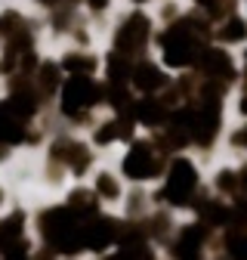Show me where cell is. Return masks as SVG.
Returning a JSON list of instances; mask_svg holds the SVG:
<instances>
[{
	"mask_svg": "<svg viewBox=\"0 0 247 260\" xmlns=\"http://www.w3.org/2000/svg\"><path fill=\"white\" fill-rule=\"evenodd\" d=\"M195 186H198L195 168H192L185 158H176V161H173V168H170V177H167V189H164V195H167L173 205H185V202H189V195L195 192Z\"/></svg>",
	"mask_w": 247,
	"mask_h": 260,
	"instance_id": "6da1fadb",
	"label": "cell"
},
{
	"mask_svg": "<svg viewBox=\"0 0 247 260\" xmlns=\"http://www.w3.org/2000/svg\"><path fill=\"white\" fill-rule=\"evenodd\" d=\"M96 96H99L96 84H93L87 75H74L65 84V90H62V106H65L68 115H77L80 109H90L93 103H96Z\"/></svg>",
	"mask_w": 247,
	"mask_h": 260,
	"instance_id": "7a4b0ae2",
	"label": "cell"
},
{
	"mask_svg": "<svg viewBox=\"0 0 247 260\" xmlns=\"http://www.w3.org/2000/svg\"><path fill=\"white\" fill-rule=\"evenodd\" d=\"M195 53H198V44L192 41L189 31L173 28V31L164 35V59H167V65H176V69L179 65H189L195 59Z\"/></svg>",
	"mask_w": 247,
	"mask_h": 260,
	"instance_id": "3957f363",
	"label": "cell"
},
{
	"mask_svg": "<svg viewBox=\"0 0 247 260\" xmlns=\"http://www.w3.org/2000/svg\"><path fill=\"white\" fill-rule=\"evenodd\" d=\"M124 171H127V177H133V180H145V177H151L154 174V161H151V152H148V146H133L130 149V155L124 158Z\"/></svg>",
	"mask_w": 247,
	"mask_h": 260,
	"instance_id": "277c9868",
	"label": "cell"
},
{
	"mask_svg": "<svg viewBox=\"0 0 247 260\" xmlns=\"http://www.w3.org/2000/svg\"><path fill=\"white\" fill-rule=\"evenodd\" d=\"M145 35H148V22H145L142 16H133V19L127 22V28L120 31L117 44H120V47H139V44L145 41Z\"/></svg>",
	"mask_w": 247,
	"mask_h": 260,
	"instance_id": "5b68a950",
	"label": "cell"
},
{
	"mask_svg": "<svg viewBox=\"0 0 247 260\" xmlns=\"http://www.w3.org/2000/svg\"><path fill=\"white\" fill-rule=\"evenodd\" d=\"M133 81H136V87H139V90H158V87L164 84L161 72L154 69V65H148V62L136 65V72H133Z\"/></svg>",
	"mask_w": 247,
	"mask_h": 260,
	"instance_id": "8992f818",
	"label": "cell"
},
{
	"mask_svg": "<svg viewBox=\"0 0 247 260\" xmlns=\"http://www.w3.org/2000/svg\"><path fill=\"white\" fill-rule=\"evenodd\" d=\"M204 69H207L210 75L229 78V75H232V59H229L223 50H207V53H204Z\"/></svg>",
	"mask_w": 247,
	"mask_h": 260,
	"instance_id": "52a82bcc",
	"label": "cell"
},
{
	"mask_svg": "<svg viewBox=\"0 0 247 260\" xmlns=\"http://www.w3.org/2000/svg\"><path fill=\"white\" fill-rule=\"evenodd\" d=\"M22 140V127L16 121V115L4 106L0 109V143H19Z\"/></svg>",
	"mask_w": 247,
	"mask_h": 260,
	"instance_id": "ba28073f",
	"label": "cell"
},
{
	"mask_svg": "<svg viewBox=\"0 0 247 260\" xmlns=\"http://www.w3.org/2000/svg\"><path fill=\"white\" fill-rule=\"evenodd\" d=\"M19 236H22V217H10V220L0 223V245L4 248L19 242Z\"/></svg>",
	"mask_w": 247,
	"mask_h": 260,
	"instance_id": "9c48e42d",
	"label": "cell"
},
{
	"mask_svg": "<svg viewBox=\"0 0 247 260\" xmlns=\"http://www.w3.org/2000/svg\"><path fill=\"white\" fill-rule=\"evenodd\" d=\"M198 245H201V230H195V226H192V230H185L182 239H179V254L192 260L195 251H198Z\"/></svg>",
	"mask_w": 247,
	"mask_h": 260,
	"instance_id": "30bf717a",
	"label": "cell"
},
{
	"mask_svg": "<svg viewBox=\"0 0 247 260\" xmlns=\"http://www.w3.org/2000/svg\"><path fill=\"white\" fill-rule=\"evenodd\" d=\"M161 106L154 103V100H145V103H139V109H136V118L142 121V124H158L161 121Z\"/></svg>",
	"mask_w": 247,
	"mask_h": 260,
	"instance_id": "8fae6325",
	"label": "cell"
},
{
	"mask_svg": "<svg viewBox=\"0 0 247 260\" xmlns=\"http://www.w3.org/2000/svg\"><path fill=\"white\" fill-rule=\"evenodd\" d=\"M229 254H232V260H247V233L229 236Z\"/></svg>",
	"mask_w": 247,
	"mask_h": 260,
	"instance_id": "7c38bea8",
	"label": "cell"
},
{
	"mask_svg": "<svg viewBox=\"0 0 247 260\" xmlns=\"http://www.w3.org/2000/svg\"><path fill=\"white\" fill-rule=\"evenodd\" d=\"M220 38H223V41H244V38H247V28H244L241 19H229L226 28L220 31Z\"/></svg>",
	"mask_w": 247,
	"mask_h": 260,
	"instance_id": "4fadbf2b",
	"label": "cell"
},
{
	"mask_svg": "<svg viewBox=\"0 0 247 260\" xmlns=\"http://www.w3.org/2000/svg\"><path fill=\"white\" fill-rule=\"evenodd\" d=\"M65 69L68 72H93V59H84V56H68L65 59Z\"/></svg>",
	"mask_w": 247,
	"mask_h": 260,
	"instance_id": "5bb4252c",
	"label": "cell"
},
{
	"mask_svg": "<svg viewBox=\"0 0 247 260\" xmlns=\"http://www.w3.org/2000/svg\"><path fill=\"white\" fill-rule=\"evenodd\" d=\"M96 189H99V192L105 195V199H114V195H117V183H114V180H111L108 174H102V177H99Z\"/></svg>",
	"mask_w": 247,
	"mask_h": 260,
	"instance_id": "9a60e30c",
	"label": "cell"
},
{
	"mask_svg": "<svg viewBox=\"0 0 247 260\" xmlns=\"http://www.w3.org/2000/svg\"><path fill=\"white\" fill-rule=\"evenodd\" d=\"M4 260H28V248H25L22 242H13V245H7Z\"/></svg>",
	"mask_w": 247,
	"mask_h": 260,
	"instance_id": "2e32d148",
	"label": "cell"
},
{
	"mask_svg": "<svg viewBox=\"0 0 247 260\" xmlns=\"http://www.w3.org/2000/svg\"><path fill=\"white\" fill-rule=\"evenodd\" d=\"M216 183H220V189H226V192H232V189L238 186L235 174H229V171H223V174H220V180H216Z\"/></svg>",
	"mask_w": 247,
	"mask_h": 260,
	"instance_id": "e0dca14e",
	"label": "cell"
},
{
	"mask_svg": "<svg viewBox=\"0 0 247 260\" xmlns=\"http://www.w3.org/2000/svg\"><path fill=\"white\" fill-rule=\"evenodd\" d=\"M114 127H117V124H105L99 134H96V140H99V143H111V140L117 137V130H114Z\"/></svg>",
	"mask_w": 247,
	"mask_h": 260,
	"instance_id": "ac0fdd59",
	"label": "cell"
},
{
	"mask_svg": "<svg viewBox=\"0 0 247 260\" xmlns=\"http://www.w3.org/2000/svg\"><path fill=\"white\" fill-rule=\"evenodd\" d=\"M235 143H241V146H247V127H244V130H241V134L235 137Z\"/></svg>",
	"mask_w": 247,
	"mask_h": 260,
	"instance_id": "d6986e66",
	"label": "cell"
},
{
	"mask_svg": "<svg viewBox=\"0 0 247 260\" xmlns=\"http://www.w3.org/2000/svg\"><path fill=\"white\" fill-rule=\"evenodd\" d=\"M241 109H244V112H247V96H244V103H241Z\"/></svg>",
	"mask_w": 247,
	"mask_h": 260,
	"instance_id": "ffe728a7",
	"label": "cell"
}]
</instances>
